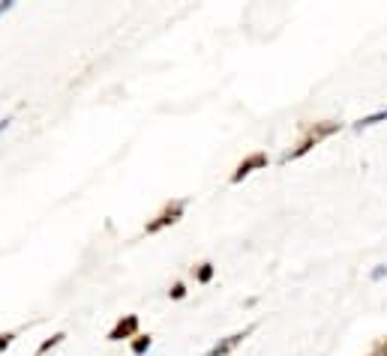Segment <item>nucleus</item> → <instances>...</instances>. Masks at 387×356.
<instances>
[{
  "mask_svg": "<svg viewBox=\"0 0 387 356\" xmlns=\"http://www.w3.org/2000/svg\"><path fill=\"white\" fill-rule=\"evenodd\" d=\"M381 120H387V108L379 111V114H372V117H364V120L357 123V129H366V126H376V123H381Z\"/></svg>",
  "mask_w": 387,
  "mask_h": 356,
  "instance_id": "39448f33",
  "label": "nucleus"
},
{
  "mask_svg": "<svg viewBox=\"0 0 387 356\" xmlns=\"http://www.w3.org/2000/svg\"><path fill=\"white\" fill-rule=\"evenodd\" d=\"M9 123H12V117H4V120H0V132H6V129H9Z\"/></svg>",
  "mask_w": 387,
  "mask_h": 356,
  "instance_id": "9b49d317",
  "label": "nucleus"
},
{
  "mask_svg": "<svg viewBox=\"0 0 387 356\" xmlns=\"http://www.w3.org/2000/svg\"><path fill=\"white\" fill-rule=\"evenodd\" d=\"M210 275H214V263H202V270H198V282H210Z\"/></svg>",
  "mask_w": 387,
  "mask_h": 356,
  "instance_id": "423d86ee",
  "label": "nucleus"
},
{
  "mask_svg": "<svg viewBox=\"0 0 387 356\" xmlns=\"http://www.w3.org/2000/svg\"><path fill=\"white\" fill-rule=\"evenodd\" d=\"M64 338H67V336H64V333H60V336H54L52 341H45V345L40 348V353H45V350H52V348H54V345H60V341H64Z\"/></svg>",
  "mask_w": 387,
  "mask_h": 356,
  "instance_id": "6e6552de",
  "label": "nucleus"
},
{
  "mask_svg": "<svg viewBox=\"0 0 387 356\" xmlns=\"http://www.w3.org/2000/svg\"><path fill=\"white\" fill-rule=\"evenodd\" d=\"M9 345H12V333H4V336H0V353H4Z\"/></svg>",
  "mask_w": 387,
  "mask_h": 356,
  "instance_id": "1a4fd4ad",
  "label": "nucleus"
},
{
  "mask_svg": "<svg viewBox=\"0 0 387 356\" xmlns=\"http://www.w3.org/2000/svg\"><path fill=\"white\" fill-rule=\"evenodd\" d=\"M265 165H267V156H265V153H255L253 159H246L241 168H237V174L231 177V183H241L246 174H253V168H265Z\"/></svg>",
  "mask_w": 387,
  "mask_h": 356,
  "instance_id": "7ed1b4c3",
  "label": "nucleus"
},
{
  "mask_svg": "<svg viewBox=\"0 0 387 356\" xmlns=\"http://www.w3.org/2000/svg\"><path fill=\"white\" fill-rule=\"evenodd\" d=\"M147 348H151V338H139V341L132 345V353H135V356H141Z\"/></svg>",
  "mask_w": 387,
  "mask_h": 356,
  "instance_id": "0eeeda50",
  "label": "nucleus"
},
{
  "mask_svg": "<svg viewBox=\"0 0 387 356\" xmlns=\"http://www.w3.org/2000/svg\"><path fill=\"white\" fill-rule=\"evenodd\" d=\"M183 210H186V201H178V203H174V207H168L166 213H162L156 222L147 225V234H156V231H162V227H166V225H174V222H178L180 215H183Z\"/></svg>",
  "mask_w": 387,
  "mask_h": 356,
  "instance_id": "f257e3e1",
  "label": "nucleus"
},
{
  "mask_svg": "<svg viewBox=\"0 0 387 356\" xmlns=\"http://www.w3.org/2000/svg\"><path fill=\"white\" fill-rule=\"evenodd\" d=\"M12 9V4H9V0H6V4H0V16H4V12H9Z\"/></svg>",
  "mask_w": 387,
  "mask_h": 356,
  "instance_id": "f8f14e48",
  "label": "nucleus"
},
{
  "mask_svg": "<svg viewBox=\"0 0 387 356\" xmlns=\"http://www.w3.org/2000/svg\"><path fill=\"white\" fill-rule=\"evenodd\" d=\"M135 329H139V317H135V314H129L127 321H120L115 329H111V336H108V338H111V341H117L120 336L127 338V336H132V333H135Z\"/></svg>",
  "mask_w": 387,
  "mask_h": 356,
  "instance_id": "20e7f679",
  "label": "nucleus"
},
{
  "mask_svg": "<svg viewBox=\"0 0 387 356\" xmlns=\"http://www.w3.org/2000/svg\"><path fill=\"white\" fill-rule=\"evenodd\" d=\"M183 294H186V290H183V285H174V290H171V297H174V299H183Z\"/></svg>",
  "mask_w": 387,
  "mask_h": 356,
  "instance_id": "9d476101",
  "label": "nucleus"
},
{
  "mask_svg": "<svg viewBox=\"0 0 387 356\" xmlns=\"http://www.w3.org/2000/svg\"><path fill=\"white\" fill-rule=\"evenodd\" d=\"M253 329H255V326H246L243 333H234V336H229L226 341H219V345H214V348H210L204 356H229V353H231L237 345H241V341H243L249 333H253Z\"/></svg>",
  "mask_w": 387,
  "mask_h": 356,
  "instance_id": "f03ea898",
  "label": "nucleus"
}]
</instances>
